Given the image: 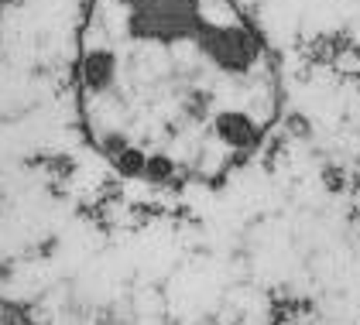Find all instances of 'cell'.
<instances>
[{"mask_svg":"<svg viewBox=\"0 0 360 325\" xmlns=\"http://www.w3.org/2000/svg\"><path fill=\"white\" fill-rule=\"evenodd\" d=\"M76 107L117 171L213 182L264 147L281 110L278 62L237 0H89Z\"/></svg>","mask_w":360,"mask_h":325,"instance_id":"cell-1","label":"cell"},{"mask_svg":"<svg viewBox=\"0 0 360 325\" xmlns=\"http://www.w3.org/2000/svg\"><path fill=\"white\" fill-rule=\"evenodd\" d=\"M0 325H38L28 305L14 298H0Z\"/></svg>","mask_w":360,"mask_h":325,"instance_id":"cell-2","label":"cell"},{"mask_svg":"<svg viewBox=\"0 0 360 325\" xmlns=\"http://www.w3.org/2000/svg\"><path fill=\"white\" fill-rule=\"evenodd\" d=\"M0 11H4V0H0Z\"/></svg>","mask_w":360,"mask_h":325,"instance_id":"cell-3","label":"cell"}]
</instances>
